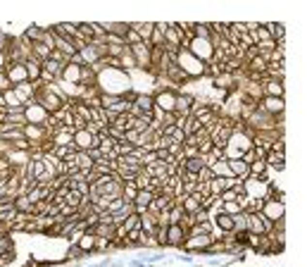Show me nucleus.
Instances as JSON below:
<instances>
[{
  "label": "nucleus",
  "mask_w": 307,
  "mask_h": 267,
  "mask_svg": "<svg viewBox=\"0 0 307 267\" xmlns=\"http://www.w3.org/2000/svg\"><path fill=\"white\" fill-rule=\"evenodd\" d=\"M81 198H84L81 193H77V191H69V193L64 196V201H62V203H64V205H69L72 210H79V205H81Z\"/></svg>",
  "instance_id": "412c9836"
},
{
  "label": "nucleus",
  "mask_w": 307,
  "mask_h": 267,
  "mask_svg": "<svg viewBox=\"0 0 307 267\" xmlns=\"http://www.w3.org/2000/svg\"><path fill=\"white\" fill-rule=\"evenodd\" d=\"M186 236H188V232L181 224H169L167 227V248H181Z\"/></svg>",
  "instance_id": "9d476101"
},
{
  "label": "nucleus",
  "mask_w": 307,
  "mask_h": 267,
  "mask_svg": "<svg viewBox=\"0 0 307 267\" xmlns=\"http://www.w3.org/2000/svg\"><path fill=\"white\" fill-rule=\"evenodd\" d=\"M131 29L138 33V38L143 41V43H148V41H150V36H153V22H145V24L136 22V24H131Z\"/></svg>",
  "instance_id": "dca6fc26"
},
{
  "label": "nucleus",
  "mask_w": 307,
  "mask_h": 267,
  "mask_svg": "<svg viewBox=\"0 0 307 267\" xmlns=\"http://www.w3.org/2000/svg\"><path fill=\"white\" fill-rule=\"evenodd\" d=\"M233 81H236V77H233V74H219V77H215V81H212V84H215V86H217V89H231V86H233Z\"/></svg>",
  "instance_id": "aec40b11"
},
{
  "label": "nucleus",
  "mask_w": 307,
  "mask_h": 267,
  "mask_svg": "<svg viewBox=\"0 0 307 267\" xmlns=\"http://www.w3.org/2000/svg\"><path fill=\"white\" fill-rule=\"evenodd\" d=\"M136 193H138V186H136V181H122V198H124L126 203H131V205H134V198H136Z\"/></svg>",
  "instance_id": "2eb2a0df"
},
{
  "label": "nucleus",
  "mask_w": 307,
  "mask_h": 267,
  "mask_svg": "<svg viewBox=\"0 0 307 267\" xmlns=\"http://www.w3.org/2000/svg\"><path fill=\"white\" fill-rule=\"evenodd\" d=\"M176 93H179V91H174V89L153 91V95H155V108L162 110L165 115H171V112H174V103H176Z\"/></svg>",
  "instance_id": "f03ea898"
},
{
  "label": "nucleus",
  "mask_w": 307,
  "mask_h": 267,
  "mask_svg": "<svg viewBox=\"0 0 307 267\" xmlns=\"http://www.w3.org/2000/svg\"><path fill=\"white\" fill-rule=\"evenodd\" d=\"M196 105V95H188V93H176V103H174V117H191V110Z\"/></svg>",
  "instance_id": "39448f33"
},
{
  "label": "nucleus",
  "mask_w": 307,
  "mask_h": 267,
  "mask_svg": "<svg viewBox=\"0 0 307 267\" xmlns=\"http://www.w3.org/2000/svg\"><path fill=\"white\" fill-rule=\"evenodd\" d=\"M12 260H15V251H7V253H2V255H0V267L10 265Z\"/></svg>",
  "instance_id": "393cba45"
},
{
  "label": "nucleus",
  "mask_w": 307,
  "mask_h": 267,
  "mask_svg": "<svg viewBox=\"0 0 307 267\" xmlns=\"http://www.w3.org/2000/svg\"><path fill=\"white\" fill-rule=\"evenodd\" d=\"M193 258H196V255H191V253H184V255H179L176 260H179V263H193Z\"/></svg>",
  "instance_id": "bb28decb"
},
{
  "label": "nucleus",
  "mask_w": 307,
  "mask_h": 267,
  "mask_svg": "<svg viewBox=\"0 0 307 267\" xmlns=\"http://www.w3.org/2000/svg\"><path fill=\"white\" fill-rule=\"evenodd\" d=\"M222 212H226V215H231V217H233V215H238V212H246V210L241 208L236 201H229V203H224V205H222Z\"/></svg>",
  "instance_id": "4be33fe9"
},
{
  "label": "nucleus",
  "mask_w": 307,
  "mask_h": 267,
  "mask_svg": "<svg viewBox=\"0 0 307 267\" xmlns=\"http://www.w3.org/2000/svg\"><path fill=\"white\" fill-rule=\"evenodd\" d=\"M5 74H7V79H10L12 89H15V86H19V84H27V81H29L24 62H10V64L5 67Z\"/></svg>",
  "instance_id": "423d86ee"
},
{
  "label": "nucleus",
  "mask_w": 307,
  "mask_h": 267,
  "mask_svg": "<svg viewBox=\"0 0 307 267\" xmlns=\"http://www.w3.org/2000/svg\"><path fill=\"white\" fill-rule=\"evenodd\" d=\"M15 208H17V212H29V215H31V210H33V203L29 201L27 193H19V196L15 198Z\"/></svg>",
  "instance_id": "6ab92c4d"
},
{
  "label": "nucleus",
  "mask_w": 307,
  "mask_h": 267,
  "mask_svg": "<svg viewBox=\"0 0 307 267\" xmlns=\"http://www.w3.org/2000/svg\"><path fill=\"white\" fill-rule=\"evenodd\" d=\"M229 162V172H231V177L236 179H248V172H250V167H248V162L241 157V160H226Z\"/></svg>",
  "instance_id": "f8f14e48"
},
{
  "label": "nucleus",
  "mask_w": 307,
  "mask_h": 267,
  "mask_svg": "<svg viewBox=\"0 0 307 267\" xmlns=\"http://www.w3.org/2000/svg\"><path fill=\"white\" fill-rule=\"evenodd\" d=\"M283 210H286V205H283L281 201H276V198H267L260 212H262L272 224H276V222H283Z\"/></svg>",
  "instance_id": "20e7f679"
},
{
  "label": "nucleus",
  "mask_w": 307,
  "mask_h": 267,
  "mask_svg": "<svg viewBox=\"0 0 307 267\" xmlns=\"http://www.w3.org/2000/svg\"><path fill=\"white\" fill-rule=\"evenodd\" d=\"M157 196V191L155 188H138V193H136V198H134V212L136 215H143L148 205L153 203V198Z\"/></svg>",
  "instance_id": "1a4fd4ad"
},
{
  "label": "nucleus",
  "mask_w": 307,
  "mask_h": 267,
  "mask_svg": "<svg viewBox=\"0 0 307 267\" xmlns=\"http://www.w3.org/2000/svg\"><path fill=\"white\" fill-rule=\"evenodd\" d=\"M129 53L136 62V69H145V72H153V50L148 43H136V46H129Z\"/></svg>",
  "instance_id": "f257e3e1"
},
{
  "label": "nucleus",
  "mask_w": 307,
  "mask_h": 267,
  "mask_svg": "<svg viewBox=\"0 0 307 267\" xmlns=\"http://www.w3.org/2000/svg\"><path fill=\"white\" fill-rule=\"evenodd\" d=\"M24 119H27V124H36V126H46L48 124V119L50 115L36 103V100H31L29 105H24Z\"/></svg>",
  "instance_id": "7ed1b4c3"
},
{
  "label": "nucleus",
  "mask_w": 307,
  "mask_h": 267,
  "mask_svg": "<svg viewBox=\"0 0 307 267\" xmlns=\"http://www.w3.org/2000/svg\"><path fill=\"white\" fill-rule=\"evenodd\" d=\"M77 162L81 172H91L93 170V157L88 155V150H77Z\"/></svg>",
  "instance_id": "a211bd4d"
},
{
  "label": "nucleus",
  "mask_w": 307,
  "mask_h": 267,
  "mask_svg": "<svg viewBox=\"0 0 307 267\" xmlns=\"http://www.w3.org/2000/svg\"><path fill=\"white\" fill-rule=\"evenodd\" d=\"M126 267H148V263H145V260L138 255V258H131V260L126 263Z\"/></svg>",
  "instance_id": "a878e982"
},
{
  "label": "nucleus",
  "mask_w": 307,
  "mask_h": 267,
  "mask_svg": "<svg viewBox=\"0 0 307 267\" xmlns=\"http://www.w3.org/2000/svg\"><path fill=\"white\" fill-rule=\"evenodd\" d=\"M81 69H84V64H74V62L64 64L60 81H64V84H69V86H81Z\"/></svg>",
  "instance_id": "6e6552de"
},
{
  "label": "nucleus",
  "mask_w": 307,
  "mask_h": 267,
  "mask_svg": "<svg viewBox=\"0 0 307 267\" xmlns=\"http://www.w3.org/2000/svg\"><path fill=\"white\" fill-rule=\"evenodd\" d=\"M231 220H233V234H246L248 232V212H238Z\"/></svg>",
  "instance_id": "f3484780"
},
{
  "label": "nucleus",
  "mask_w": 307,
  "mask_h": 267,
  "mask_svg": "<svg viewBox=\"0 0 307 267\" xmlns=\"http://www.w3.org/2000/svg\"><path fill=\"white\" fill-rule=\"evenodd\" d=\"M5 91H12V84H10L5 69H0V93H5Z\"/></svg>",
  "instance_id": "b1692460"
},
{
  "label": "nucleus",
  "mask_w": 307,
  "mask_h": 267,
  "mask_svg": "<svg viewBox=\"0 0 307 267\" xmlns=\"http://www.w3.org/2000/svg\"><path fill=\"white\" fill-rule=\"evenodd\" d=\"M286 93V84L276 81V79H262V98L269 95V98H283Z\"/></svg>",
  "instance_id": "9b49d317"
},
{
  "label": "nucleus",
  "mask_w": 307,
  "mask_h": 267,
  "mask_svg": "<svg viewBox=\"0 0 307 267\" xmlns=\"http://www.w3.org/2000/svg\"><path fill=\"white\" fill-rule=\"evenodd\" d=\"M124 205H126V201H124V198L119 196V198L110 201V205H107V212H110V215H114V212H119V210L124 208Z\"/></svg>",
  "instance_id": "5701e85b"
},
{
  "label": "nucleus",
  "mask_w": 307,
  "mask_h": 267,
  "mask_svg": "<svg viewBox=\"0 0 307 267\" xmlns=\"http://www.w3.org/2000/svg\"><path fill=\"white\" fill-rule=\"evenodd\" d=\"M140 232L155 236V232H157V217L150 215V212H143V215H140Z\"/></svg>",
  "instance_id": "ddd939ff"
},
{
  "label": "nucleus",
  "mask_w": 307,
  "mask_h": 267,
  "mask_svg": "<svg viewBox=\"0 0 307 267\" xmlns=\"http://www.w3.org/2000/svg\"><path fill=\"white\" fill-rule=\"evenodd\" d=\"M24 67H27L29 81H31V84H38V81H41V62L29 58V60H24Z\"/></svg>",
  "instance_id": "4468645a"
},
{
  "label": "nucleus",
  "mask_w": 307,
  "mask_h": 267,
  "mask_svg": "<svg viewBox=\"0 0 307 267\" xmlns=\"http://www.w3.org/2000/svg\"><path fill=\"white\" fill-rule=\"evenodd\" d=\"M257 108H260L262 112L272 115V117H281L283 110H286V100H283V98H269V95H264V98L257 103Z\"/></svg>",
  "instance_id": "0eeeda50"
}]
</instances>
